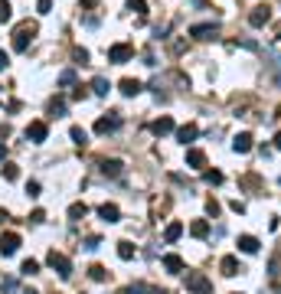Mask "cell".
<instances>
[{"label": "cell", "instance_id": "cell-4", "mask_svg": "<svg viewBox=\"0 0 281 294\" xmlns=\"http://www.w3.org/2000/svg\"><path fill=\"white\" fill-rule=\"evenodd\" d=\"M49 268H53L59 278H69L72 275V262L66 255H59V252H49Z\"/></svg>", "mask_w": 281, "mask_h": 294}, {"label": "cell", "instance_id": "cell-10", "mask_svg": "<svg viewBox=\"0 0 281 294\" xmlns=\"http://www.w3.org/2000/svg\"><path fill=\"white\" fill-rule=\"evenodd\" d=\"M173 131V118H157L154 124H150V134H154V138H164V134H170Z\"/></svg>", "mask_w": 281, "mask_h": 294}, {"label": "cell", "instance_id": "cell-28", "mask_svg": "<svg viewBox=\"0 0 281 294\" xmlns=\"http://www.w3.org/2000/svg\"><path fill=\"white\" fill-rule=\"evenodd\" d=\"M20 271H23L26 278H30V275H39V262H33V258H26V262L20 265Z\"/></svg>", "mask_w": 281, "mask_h": 294}, {"label": "cell", "instance_id": "cell-27", "mask_svg": "<svg viewBox=\"0 0 281 294\" xmlns=\"http://www.w3.org/2000/svg\"><path fill=\"white\" fill-rule=\"evenodd\" d=\"M0 170H3V180H16V177H20V167H16V163H10V160H3V167H0Z\"/></svg>", "mask_w": 281, "mask_h": 294}, {"label": "cell", "instance_id": "cell-13", "mask_svg": "<svg viewBox=\"0 0 281 294\" xmlns=\"http://www.w3.org/2000/svg\"><path fill=\"white\" fill-rule=\"evenodd\" d=\"M187 163L193 167V170H203V167H206V154H203V150H196V147H190V150H187Z\"/></svg>", "mask_w": 281, "mask_h": 294}, {"label": "cell", "instance_id": "cell-31", "mask_svg": "<svg viewBox=\"0 0 281 294\" xmlns=\"http://www.w3.org/2000/svg\"><path fill=\"white\" fill-rule=\"evenodd\" d=\"M222 180H226V177H222L219 170H206V183H210V186H219Z\"/></svg>", "mask_w": 281, "mask_h": 294}, {"label": "cell", "instance_id": "cell-34", "mask_svg": "<svg viewBox=\"0 0 281 294\" xmlns=\"http://www.w3.org/2000/svg\"><path fill=\"white\" fill-rule=\"evenodd\" d=\"M98 245H102V239H98V235H88V239H85V248H88V252H95Z\"/></svg>", "mask_w": 281, "mask_h": 294}, {"label": "cell", "instance_id": "cell-16", "mask_svg": "<svg viewBox=\"0 0 281 294\" xmlns=\"http://www.w3.org/2000/svg\"><path fill=\"white\" fill-rule=\"evenodd\" d=\"M239 252L255 255V252H258V239H255V235H239Z\"/></svg>", "mask_w": 281, "mask_h": 294}, {"label": "cell", "instance_id": "cell-32", "mask_svg": "<svg viewBox=\"0 0 281 294\" xmlns=\"http://www.w3.org/2000/svg\"><path fill=\"white\" fill-rule=\"evenodd\" d=\"M10 10H13V7H10L7 0H0V23H7V20H10Z\"/></svg>", "mask_w": 281, "mask_h": 294}, {"label": "cell", "instance_id": "cell-35", "mask_svg": "<svg viewBox=\"0 0 281 294\" xmlns=\"http://www.w3.org/2000/svg\"><path fill=\"white\" fill-rule=\"evenodd\" d=\"M39 13H53V0H36Z\"/></svg>", "mask_w": 281, "mask_h": 294}, {"label": "cell", "instance_id": "cell-29", "mask_svg": "<svg viewBox=\"0 0 281 294\" xmlns=\"http://www.w3.org/2000/svg\"><path fill=\"white\" fill-rule=\"evenodd\" d=\"M88 278H92V281H105V278H108V271H105L102 265H92V268H88Z\"/></svg>", "mask_w": 281, "mask_h": 294}, {"label": "cell", "instance_id": "cell-25", "mask_svg": "<svg viewBox=\"0 0 281 294\" xmlns=\"http://www.w3.org/2000/svg\"><path fill=\"white\" fill-rule=\"evenodd\" d=\"M108 78H102V75H98V78H92V92L95 95H108Z\"/></svg>", "mask_w": 281, "mask_h": 294}, {"label": "cell", "instance_id": "cell-20", "mask_svg": "<svg viewBox=\"0 0 281 294\" xmlns=\"http://www.w3.org/2000/svg\"><path fill=\"white\" fill-rule=\"evenodd\" d=\"M164 268L170 271V275H180V271H183V258L180 255H164Z\"/></svg>", "mask_w": 281, "mask_h": 294}, {"label": "cell", "instance_id": "cell-14", "mask_svg": "<svg viewBox=\"0 0 281 294\" xmlns=\"http://www.w3.org/2000/svg\"><path fill=\"white\" fill-rule=\"evenodd\" d=\"M196 134H200V128H196V124H183V128H177V141H180V144L196 141Z\"/></svg>", "mask_w": 281, "mask_h": 294}, {"label": "cell", "instance_id": "cell-24", "mask_svg": "<svg viewBox=\"0 0 281 294\" xmlns=\"http://www.w3.org/2000/svg\"><path fill=\"white\" fill-rule=\"evenodd\" d=\"M180 235H183V222H170V225H167V232H164L167 242H177Z\"/></svg>", "mask_w": 281, "mask_h": 294}, {"label": "cell", "instance_id": "cell-37", "mask_svg": "<svg viewBox=\"0 0 281 294\" xmlns=\"http://www.w3.org/2000/svg\"><path fill=\"white\" fill-rule=\"evenodd\" d=\"M43 219H46V213H43V209H33V213H30V222H43Z\"/></svg>", "mask_w": 281, "mask_h": 294}, {"label": "cell", "instance_id": "cell-30", "mask_svg": "<svg viewBox=\"0 0 281 294\" xmlns=\"http://www.w3.org/2000/svg\"><path fill=\"white\" fill-rule=\"evenodd\" d=\"M128 10H134V13H147V3H144V0H128Z\"/></svg>", "mask_w": 281, "mask_h": 294}, {"label": "cell", "instance_id": "cell-1", "mask_svg": "<svg viewBox=\"0 0 281 294\" xmlns=\"http://www.w3.org/2000/svg\"><path fill=\"white\" fill-rule=\"evenodd\" d=\"M36 33H39L36 23H30V20H26V23H20V26L13 30V49H16V53H26V46L33 43V36H36Z\"/></svg>", "mask_w": 281, "mask_h": 294}, {"label": "cell", "instance_id": "cell-8", "mask_svg": "<svg viewBox=\"0 0 281 294\" xmlns=\"http://www.w3.org/2000/svg\"><path fill=\"white\" fill-rule=\"evenodd\" d=\"M268 20H272V10H268L265 3H258V7H252V13H249V23H252V26H265Z\"/></svg>", "mask_w": 281, "mask_h": 294}, {"label": "cell", "instance_id": "cell-23", "mask_svg": "<svg viewBox=\"0 0 281 294\" xmlns=\"http://www.w3.org/2000/svg\"><path fill=\"white\" fill-rule=\"evenodd\" d=\"M69 138H72V144H78V147H85V144H88V131H85V128H72Z\"/></svg>", "mask_w": 281, "mask_h": 294}, {"label": "cell", "instance_id": "cell-44", "mask_svg": "<svg viewBox=\"0 0 281 294\" xmlns=\"http://www.w3.org/2000/svg\"><path fill=\"white\" fill-rule=\"evenodd\" d=\"M95 3H98V0H82V7H95Z\"/></svg>", "mask_w": 281, "mask_h": 294}, {"label": "cell", "instance_id": "cell-2", "mask_svg": "<svg viewBox=\"0 0 281 294\" xmlns=\"http://www.w3.org/2000/svg\"><path fill=\"white\" fill-rule=\"evenodd\" d=\"M187 288L193 294H212V281L206 278L203 271H190V275H187Z\"/></svg>", "mask_w": 281, "mask_h": 294}, {"label": "cell", "instance_id": "cell-9", "mask_svg": "<svg viewBox=\"0 0 281 294\" xmlns=\"http://www.w3.org/2000/svg\"><path fill=\"white\" fill-rule=\"evenodd\" d=\"M219 33V23H196L193 30H190V36H196V39H212Z\"/></svg>", "mask_w": 281, "mask_h": 294}, {"label": "cell", "instance_id": "cell-21", "mask_svg": "<svg viewBox=\"0 0 281 294\" xmlns=\"http://www.w3.org/2000/svg\"><path fill=\"white\" fill-rule=\"evenodd\" d=\"M140 88H144V85H140L138 78H125V82H121V95H128V98H134Z\"/></svg>", "mask_w": 281, "mask_h": 294}, {"label": "cell", "instance_id": "cell-12", "mask_svg": "<svg viewBox=\"0 0 281 294\" xmlns=\"http://www.w3.org/2000/svg\"><path fill=\"white\" fill-rule=\"evenodd\" d=\"M98 216H102L105 222H118V219H121V209H118L115 203H102V206H98Z\"/></svg>", "mask_w": 281, "mask_h": 294}, {"label": "cell", "instance_id": "cell-36", "mask_svg": "<svg viewBox=\"0 0 281 294\" xmlns=\"http://www.w3.org/2000/svg\"><path fill=\"white\" fill-rule=\"evenodd\" d=\"M206 213H210V216H219V203L216 200H206Z\"/></svg>", "mask_w": 281, "mask_h": 294}, {"label": "cell", "instance_id": "cell-46", "mask_svg": "<svg viewBox=\"0 0 281 294\" xmlns=\"http://www.w3.org/2000/svg\"><path fill=\"white\" fill-rule=\"evenodd\" d=\"M3 219H7V209H0V222H3Z\"/></svg>", "mask_w": 281, "mask_h": 294}, {"label": "cell", "instance_id": "cell-7", "mask_svg": "<svg viewBox=\"0 0 281 294\" xmlns=\"http://www.w3.org/2000/svg\"><path fill=\"white\" fill-rule=\"evenodd\" d=\"M16 248H20V235L16 232H3L0 235V255H13Z\"/></svg>", "mask_w": 281, "mask_h": 294}, {"label": "cell", "instance_id": "cell-47", "mask_svg": "<svg viewBox=\"0 0 281 294\" xmlns=\"http://www.w3.org/2000/svg\"><path fill=\"white\" fill-rule=\"evenodd\" d=\"M23 294H39V291H33V288H26V291H23Z\"/></svg>", "mask_w": 281, "mask_h": 294}, {"label": "cell", "instance_id": "cell-45", "mask_svg": "<svg viewBox=\"0 0 281 294\" xmlns=\"http://www.w3.org/2000/svg\"><path fill=\"white\" fill-rule=\"evenodd\" d=\"M275 147H278V150H281V134H278V138H275Z\"/></svg>", "mask_w": 281, "mask_h": 294}, {"label": "cell", "instance_id": "cell-22", "mask_svg": "<svg viewBox=\"0 0 281 294\" xmlns=\"http://www.w3.org/2000/svg\"><path fill=\"white\" fill-rule=\"evenodd\" d=\"M118 258H125V262H131V258H134V245H131L128 239L118 242Z\"/></svg>", "mask_w": 281, "mask_h": 294}, {"label": "cell", "instance_id": "cell-26", "mask_svg": "<svg viewBox=\"0 0 281 294\" xmlns=\"http://www.w3.org/2000/svg\"><path fill=\"white\" fill-rule=\"evenodd\" d=\"M49 115L63 118L66 115V98H53V101H49Z\"/></svg>", "mask_w": 281, "mask_h": 294}, {"label": "cell", "instance_id": "cell-42", "mask_svg": "<svg viewBox=\"0 0 281 294\" xmlns=\"http://www.w3.org/2000/svg\"><path fill=\"white\" fill-rule=\"evenodd\" d=\"M7 66H10V56H7V53H3V49H0V72L7 69Z\"/></svg>", "mask_w": 281, "mask_h": 294}, {"label": "cell", "instance_id": "cell-6", "mask_svg": "<svg viewBox=\"0 0 281 294\" xmlns=\"http://www.w3.org/2000/svg\"><path fill=\"white\" fill-rule=\"evenodd\" d=\"M46 134H49L46 121H30V128H26V138H30L33 144H43V141H46Z\"/></svg>", "mask_w": 281, "mask_h": 294}, {"label": "cell", "instance_id": "cell-33", "mask_svg": "<svg viewBox=\"0 0 281 294\" xmlns=\"http://www.w3.org/2000/svg\"><path fill=\"white\" fill-rule=\"evenodd\" d=\"M59 82H63V85H72V82H75V72H72V69H66L63 75H59Z\"/></svg>", "mask_w": 281, "mask_h": 294}, {"label": "cell", "instance_id": "cell-40", "mask_svg": "<svg viewBox=\"0 0 281 294\" xmlns=\"http://www.w3.org/2000/svg\"><path fill=\"white\" fill-rule=\"evenodd\" d=\"M72 98H75V101H82V98H85V85H75V92H72Z\"/></svg>", "mask_w": 281, "mask_h": 294}, {"label": "cell", "instance_id": "cell-11", "mask_svg": "<svg viewBox=\"0 0 281 294\" xmlns=\"http://www.w3.org/2000/svg\"><path fill=\"white\" fill-rule=\"evenodd\" d=\"M232 150H235V154H249V150H252V134L249 131L235 134V138H232Z\"/></svg>", "mask_w": 281, "mask_h": 294}, {"label": "cell", "instance_id": "cell-19", "mask_svg": "<svg viewBox=\"0 0 281 294\" xmlns=\"http://www.w3.org/2000/svg\"><path fill=\"white\" fill-rule=\"evenodd\" d=\"M85 216H88V206H85V203H72V206H69V219H72V222H82Z\"/></svg>", "mask_w": 281, "mask_h": 294}, {"label": "cell", "instance_id": "cell-5", "mask_svg": "<svg viewBox=\"0 0 281 294\" xmlns=\"http://www.w3.org/2000/svg\"><path fill=\"white\" fill-rule=\"evenodd\" d=\"M118 128H121V118L111 115V118H98L95 121V134H115Z\"/></svg>", "mask_w": 281, "mask_h": 294}, {"label": "cell", "instance_id": "cell-43", "mask_svg": "<svg viewBox=\"0 0 281 294\" xmlns=\"http://www.w3.org/2000/svg\"><path fill=\"white\" fill-rule=\"evenodd\" d=\"M3 160H7V147L0 144V163H3Z\"/></svg>", "mask_w": 281, "mask_h": 294}, {"label": "cell", "instance_id": "cell-41", "mask_svg": "<svg viewBox=\"0 0 281 294\" xmlns=\"http://www.w3.org/2000/svg\"><path fill=\"white\" fill-rule=\"evenodd\" d=\"M229 206H232V213H245V203H242V200H232Z\"/></svg>", "mask_w": 281, "mask_h": 294}, {"label": "cell", "instance_id": "cell-39", "mask_svg": "<svg viewBox=\"0 0 281 294\" xmlns=\"http://www.w3.org/2000/svg\"><path fill=\"white\" fill-rule=\"evenodd\" d=\"M26 193H30V196H39V183H36V180H30V183H26Z\"/></svg>", "mask_w": 281, "mask_h": 294}, {"label": "cell", "instance_id": "cell-3", "mask_svg": "<svg viewBox=\"0 0 281 294\" xmlns=\"http://www.w3.org/2000/svg\"><path fill=\"white\" fill-rule=\"evenodd\" d=\"M134 59V49L128 46V43H115V46L108 49V62H115V66H125V62Z\"/></svg>", "mask_w": 281, "mask_h": 294}, {"label": "cell", "instance_id": "cell-38", "mask_svg": "<svg viewBox=\"0 0 281 294\" xmlns=\"http://www.w3.org/2000/svg\"><path fill=\"white\" fill-rule=\"evenodd\" d=\"M72 56H75V62H82V66H85V62H88V53H85V49H75V53H72Z\"/></svg>", "mask_w": 281, "mask_h": 294}, {"label": "cell", "instance_id": "cell-17", "mask_svg": "<svg viewBox=\"0 0 281 294\" xmlns=\"http://www.w3.org/2000/svg\"><path fill=\"white\" fill-rule=\"evenodd\" d=\"M190 235H193V239H206V235H210V222H206V219H196V222L190 225Z\"/></svg>", "mask_w": 281, "mask_h": 294}, {"label": "cell", "instance_id": "cell-48", "mask_svg": "<svg viewBox=\"0 0 281 294\" xmlns=\"http://www.w3.org/2000/svg\"><path fill=\"white\" fill-rule=\"evenodd\" d=\"M278 183H281V177H278Z\"/></svg>", "mask_w": 281, "mask_h": 294}, {"label": "cell", "instance_id": "cell-15", "mask_svg": "<svg viewBox=\"0 0 281 294\" xmlns=\"http://www.w3.org/2000/svg\"><path fill=\"white\" fill-rule=\"evenodd\" d=\"M219 268H222L226 278H235V275H239V262H235V255H226L222 262H219Z\"/></svg>", "mask_w": 281, "mask_h": 294}, {"label": "cell", "instance_id": "cell-18", "mask_svg": "<svg viewBox=\"0 0 281 294\" xmlns=\"http://www.w3.org/2000/svg\"><path fill=\"white\" fill-rule=\"evenodd\" d=\"M121 170H125V163H121V160H105L102 163V173H105V177H121Z\"/></svg>", "mask_w": 281, "mask_h": 294}]
</instances>
